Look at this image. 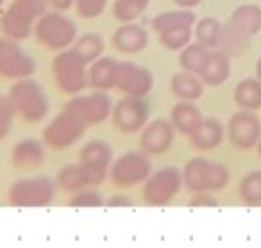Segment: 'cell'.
<instances>
[{
    "label": "cell",
    "mask_w": 261,
    "mask_h": 248,
    "mask_svg": "<svg viewBox=\"0 0 261 248\" xmlns=\"http://www.w3.org/2000/svg\"><path fill=\"white\" fill-rule=\"evenodd\" d=\"M154 86V77L150 70L130 61L118 63L116 73V90L130 97H145Z\"/></svg>",
    "instance_id": "4fadbf2b"
},
{
    "label": "cell",
    "mask_w": 261,
    "mask_h": 248,
    "mask_svg": "<svg viewBox=\"0 0 261 248\" xmlns=\"http://www.w3.org/2000/svg\"><path fill=\"white\" fill-rule=\"evenodd\" d=\"M48 0H13L8 11L0 18V31L4 36L15 40H27L38 16L47 11Z\"/></svg>",
    "instance_id": "6da1fadb"
},
{
    "label": "cell",
    "mask_w": 261,
    "mask_h": 248,
    "mask_svg": "<svg viewBox=\"0 0 261 248\" xmlns=\"http://www.w3.org/2000/svg\"><path fill=\"white\" fill-rule=\"evenodd\" d=\"M234 102L240 109L256 111L261 107V80L259 79H245L236 86Z\"/></svg>",
    "instance_id": "d4e9b609"
},
{
    "label": "cell",
    "mask_w": 261,
    "mask_h": 248,
    "mask_svg": "<svg viewBox=\"0 0 261 248\" xmlns=\"http://www.w3.org/2000/svg\"><path fill=\"white\" fill-rule=\"evenodd\" d=\"M9 98L13 100L16 115L29 123L40 122L48 113V100L43 88L29 77L18 79V82L13 84L9 90Z\"/></svg>",
    "instance_id": "7a4b0ae2"
},
{
    "label": "cell",
    "mask_w": 261,
    "mask_h": 248,
    "mask_svg": "<svg viewBox=\"0 0 261 248\" xmlns=\"http://www.w3.org/2000/svg\"><path fill=\"white\" fill-rule=\"evenodd\" d=\"M207 56H210V48L204 47L202 43H192V45H186L181 52V58H179V63H181L182 70L186 72H192L199 75L202 66L206 65L207 61Z\"/></svg>",
    "instance_id": "83f0119b"
},
{
    "label": "cell",
    "mask_w": 261,
    "mask_h": 248,
    "mask_svg": "<svg viewBox=\"0 0 261 248\" xmlns=\"http://www.w3.org/2000/svg\"><path fill=\"white\" fill-rule=\"evenodd\" d=\"M261 137V122L254 111L242 109L231 116L227 123V140L240 150L256 147Z\"/></svg>",
    "instance_id": "7c38bea8"
},
{
    "label": "cell",
    "mask_w": 261,
    "mask_h": 248,
    "mask_svg": "<svg viewBox=\"0 0 261 248\" xmlns=\"http://www.w3.org/2000/svg\"><path fill=\"white\" fill-rule=\"evenodd\" d=\"M36 72V63L18 45V40L0 38V75L4 79H25Z\"/></svg>",
    "instance_id": "9c48e42d"
},
{
    "label": "cell",
    "mask_w": 261,
    "mask_h": 248,
    "mask_svg": "<svg viewBox=\"0 0 261 248\" xmlns=\"http://www.w3.org/2000/svg\"><path fill=\"white\" fill-rule=\"evenodd\" d=\"M150 0H115L113 15L118 22L129 23L136 20L147 9Z\"/></svg>",
    "instance_id": "d6a6232c"
},
{
    "label": "cell",
    "mask_w": 261,
    "mask_h": 248,
    "mask_svg": "<svg viewBox=\"0 0 261 248\" xmlns=\"http://www.w3.org/2000/svg\"><path fill=\"white\" fill-rule=\"evenodd\" d=\"M170 90L174 93V97L181 98V100H197L202 97L204 91V82L200 80V77H197V73L192 72H179L172 77L170 80Z\"/></svg>",
    "instance_id": "cb8c5ba5"
},
{
    "label": "cell",
    "mask_w": 261,
    "mask_h": 248,
    "mask_svg": "<svg viewBox=\"0 0 261 248\" xmlns=\"http://www.w3.org/2000/svg\"><path fill=\"white\" fill-rule=\"evenodd\" d=\"M211 161L206 157H193L182 170V182L190 191H210Z\"/></svg>",
    "instance_id": "44dd1931"
},
{
    "label": "cell",
    "mask_w": 261,
    "mask_h": 248,
    "mask_svg": "<svg viewBox=\"0 0 261 248\" xmlns=\"http://www.w3.org/2000/svg\"><path fill=\"white\" fill-rule=\"evenodd\" d=\"M220 34H222V23L218 20L206 16L197 23L195 38L199 43H202L207 48H218L220 43Z\"/></svg>",
    "instance_id": "4dcf8cb0"
},
{
    "label": "cell",
    "mask_w": 261,
    "mask_h": 248,
    "mask_svg": "<svg viewBox=\"0 0 261 248\" xmlns=\"http://www.w3.org/2000/svg\"><path fill=\"white\" fill-rule=\"evenodd\" d=\"M56 180H58V184L65 191H79L84 189L86 186H90L88 177L81 164H68L65 168H61Z\"/></svg>",
    "instance_id": "f546056e"
},
{
    "label": "cell",
    "mask_w": 261,
    "mask_h": 248,
    "mask_svg": "<svg viewBox=\"0 0 261 248\" xmlns=\"http://www.w3.org/2000/svg\"><path fill=\"white\" fill-rule=\"evenodd\" d=\"M231 75V58L218 48L217 52H210L206 65L202 66L199 77L207 86H220Z\"/></svg>",
    "instance_id": "ac0fdd59"
},
{
    "label": "cell",
    "mask_w": 261,
    "mask_h": 248,
    "mask_svg": "<svg viewBox=\"0 0 261 248\" xmlns=\"http://www.w3.org/2000/svg\"><path fill=\"white\" fill-rule=\"evenodd\" d=\"M56 195L54 180L48 177L16 180L9 187V204L13 207H47Z\"/></svg>",
    "instance_id": "8992f818"
},
{
    "label": "cell",
    "mask_w": 261,
    "mask_h": 248,
    "mask_svg": "<svg viewBox=\"0 0 261 248\" xmlns=\"http://www.w3.org/2000/svg\"><path fill=\"white\" fill-rule=\"evenodd\" d=\"M130 204H133V202H130V198H127L125 195H113L108 200L109 207H129Z\"/></svg>",
    "instance_id": "ab89813d"
},
{
    "label": "cell",
    "mask_w": 261,
    "mask_h": 248,
    "mask_svg": "<svg viewBox=\"0 0 261 248\" xmlns=\"http://www.w3.org/2000/svg\"><path fill=\"white\" fill-rule=\"evenodd\" d=\"M36 40L50 50H65L77 38V27L72 18L61 11L45 13L36 23Z\"/></svg>",
    "instance_id": "277c9868"
},
{
    "label": "cell",
    "mask_w": 261,
    "mask_h": 248,
    "mask_svg": "<svg viewBox=\"0 0 261 248\" xmlns=\"http://www.w3.org/2000/svg\"><path fill=\"white\" fill-rule=\"evenodd\" d=\"M174 2L182 9H192V8H195V6H199L202 0H174Z\"/></svg>",
    "instance_id": "b9f144b4"
},
{
    "label": "cell",
    "mask_w": 261,
    "mask_h": 248,
    "mask_svg": "<svg viewBox=\"0 0 261 248\" xmlns=\"http://www.w3.org/2000/svg\"><path fill=\"white\" fill-rule=\"evenodd\" d=\"M108 0H75V11L81 18H97L104 13Z\"/></svg>",
    "instance_id": "8d00e7d4"
},
{
    "label": "cell",
    "mask_w": 261,
    "mask_h": 248,
    "mask_svg": "<svg viewBox=\"0 0 261 248\" xmlns=\"http://www.w3.org/2000/svg\"><path fill=\"white\" fill-rule=\"evenodd\" d=\"M149 43V34L136 23H123L113 34V47L123 54H138Z\"/></svg>",
    "instance_id": "2e32d148"
},
{
    "label": "cell",
    "mask_w": 261,
    "mask_h": 248,
    "mask_svg": "<svg viewBox=\"0 0 261 248\" xmlns=\"http://www.w3.org/2000/svg\"><path fill=\"white\" fill-rule=\"evenodd\" d=\"M224 125L217 118H204L200 125L190 134L192 145L200 152H207L217 148L224 140Z\"/></svg>",
    "instance_id": "e0dca14e"
},
{
    "label": "cell",
    "mask_w": 261,
    "mask_h": 248,
    "mask_svg": "<svg viewBox=\"0 0 261 248\" xmlns=\"http://www.w3.org/2000/svg\"><path fill=\"white\" fill-rule=\"evenodd\" d=\"M111 159L113 150L104 141L93 140L84 145L79 155V164L83 166L90 186H98L104 182L108 168L111 166Z\"/></svg>",
    "instance_id": "8fae6325"
},
{
    "label": "cell",
    "mask_w": 261,
    "mask_h": 248,
    "mask_svg": "<svg viewBox=\"0 0 261 248\" xmlns=\"http://www.w3.org/2000/svg\"><path fill=\"white\" fill-rule=\"evenodd\" d=\"M193 23H195V15L188 9H181V11H167L158 15L152 20V29L160 34L175 27H192Z\"/></svg>",
    "instance_id": "484cf974"
},
{
    "label": "cell",
    "mask_w": 261,
    "mask_h": 248,
    "mask_svg": "<svg viewBox=\"0 0 261 248\" xmlns=\"http://www.w3.org/2000/svg\"><path fill=\"white\" fill-rule=\"evenodd\" d=\"M113 125L125 134L138 132L145 127L149 120V104L143 100V97H123L116 102L111 111Z\"/></svg>",
    "instance_id": "30bf717a"
},
{
    "label": "cell",
    "mask_w": 261,
    "mask_h": 248,
    "mask_svg": "<svg viewBox=\"0 0 261 248\" xmlns=\"http://www.w3.org/2000/svg\"><path fill=\"white\" fill-rule=\"evenodd\" d=\"M170 120L179 132L190 136V134L200 125V122H202L204 118H202L200 109L197 107L192 100H182L174 105V109H172V113H170Z\"/></svg>",
    "instance_id": "7402d4cb"
},
{
    "label": "cell",
    "mask_w": 261,
    "mask_h": 248,
    "mask_svg": "<svg viewBox=\"0 0 261 248\" xmlns=\"http://www.w3.org/2000/svg\"><path fill=\"white\" fill-rule=\"evenodd\" d=\"M229 182V170L227 166L220 164V162L211 161V170H210V191H218L222 187H225Z\"/></svg>",
    "instance_id": "74e56055"
},
{
    "label": "cell",
    "mask_w": 261,
    "mask_h": 248,
    "mask_svg": "<svg viewBox=\"0 0 261 248\" xmlns=\"http://www.w3.org/2000/svg\"><path fill=\"white\" fill-rule=\"evenodd\" d=\"M86 65L88 63L73 48L59 52L52 61V72L59 90L68 95H77L83 91L88 84Z\"/></svg>",
    "instance_id": "5b68a950"
},
{
    "label": "cell",
    "mask_w": 261,
    "mask_h": 248,
    "mask_svg": "<svg viewBox=\"0 0 261 248\" xmlns=\"http://www.w3.org/2000/svg\"><path fill=\"white\" fill-rule=\"evenodd\" d=\"M118 63L113 58H98L97 61H93L88 73V80L90 86H93L95 90L108 91L113 90L116 86V73H118Z\"/></svg>",
    "instance_id": "ffe728a7"
},
{
    "label": "cell",
    "mask_w": 261,
    "mask_h": 248,
    "mask_svg": "<svg viewBox=\"0 0 261 248\" xmlns=\"http://www.w3.org/2000/svg\"><path fill=\"white\" fill-rule=\"evenodd\" d=\"M249 45H250V34L247 31L238 27L234 22H229L222 25L218 48L224 54H227L229 58H238V56H242L249 48Z\"/></svg>",
    "instance_id": "d6986e66"
},
{
    "label": "cell",
    "mask_w": 261,
    "mask_h": 248,
    "mask_svg": "<svg viewBox=\"0 0 261 248\" xmlns=\"http://www.w3.org/2000/svg\"><path fill=\"white\" fill-rule=\"evenodd\" d=\"M75 0H48V6L56 11H66L73 6Z\"/></svg>",
    "instance_id": "60d3db41"
},
{
    "label": "cell",
    "mask_w": 261,
    "mask_h": 248,
    "mask_svg": "<svg viewBox=\"0 0 261 248\" xmlns=\"http://www.w3.org/2000/svg\"><path fill=\"white\" fill-rule=\"evenodd\" d=\"M257 155L261 157V137H259V141H257Z\"/></svg>",
    "instance_id": "ee69618b"
},
{
    "label": "cell",
    "mask_w": 261,
    "mask_h": 248,
    "mask_svg": "<svg viewBox=\"0 0 261 248\" xmlns=\"http://www.w3.org/2000/svg\"><path fill=\"white\" fill-rule=\"evenodd\" d=\"M240 198L247 205H261V170L247 173L240 182Z\"/></svg>",
    "instance_id": "1f68e13d"
},
{
    "label": "cell",
    "mask_w": 261,
    "mask_h": 248,
    "mask_svg": "<svg viewBox=\"0 0 261 248\" xmlns=\"http://www.w3.org/2000/svg\"><path fill=\"white\" fill-rule=\"evenodd\" d=\"M190 205H192V207H217L218 202L210 191H195Z\"/></svg>",
    "instance_id": "f35d334b"
},
{
    "label": "cell",
    "mask_w": 261,
    "mask_h": 248,
    "mask_svg": "<svg viewBox=\"0 0 261 248\" xmlns=\"http://www.w3.org/2000/svg\"><path fill=\"white\" fill-rule=\"evenodd\" d=\"M88 123L73 107L66 104L65 111L59 113L43 130V141L50 148L61 150L68 148L79 140L86 130Z\"/></svg>",
    "instance_id": "3957f363"
},
{
    "label": "cell",
    "mask_w": 261,
    "mask_h": 248,
    "mask_svg": "<svg viewBox=\"0 0 261 248\" xmlns=\"http://www.w3.org/2000/svg\"><path fill=\"white\" fill-rule=\"evenodd\" d=\"M231 22H234L238 27L254 36L261 31V8L254 4H245L234 9L231 16Z\"/></svg>",
    "instance_id": "4316f807"
},
{
    "label": "cell",
    "mask_w": 261,
    "mask_h": 248,
    "mask_svg": "<svg viewBox=\"0 0 261 248\" xmlns=\"http://www.w3.org/2000/svg\"><path fill=\"white\" fill-rule=\"evenodd\" d=\"M104 47H106V43H104V40H102V36H98V34H95V33H86L81 38H77L75 45H73V50H75L86 63H93L102 56Z\"/></svg>",
    "instance_id": "f1b7e54d"
},
{
    "label": "cell",
    "mask_w": 261,
    "mask_h": 248,
    "mask_svg": "<svg viewBox=\"0 0 261 248\" xmlns=\"http://www.w3.org/2000/svg\"><path fill=\"white\" fill-rule=\"evenodd\" d=\"M192 40V27H175L160 33V41L168 50H182Z\"/></svg>",
    "instance_id": "836d02e7"
},
{
    "label": "cell",
    "mask_w": 261,
    "mask_h": 248,
    "mask_svg": "<svg viewBox=\"0 0 261 248\" xmlns=\"http://www.w3.org/2000/svg\"><path fill=\"white\" fill-rule=\"evenodd\" d=\"M150 159L145 152H125L111 166V182L116 187H133L150 177Z\"/></svg>",
    "instance_id": "52a82bcc"
},
{
    "label": "cell",
    "mask_w": 261,
    "mask_h": 248,
    "mask_svg": "<svg viewBox=\"0 0 261 248\" xmlns=\"http://www.w3.org/2000/svg\"><path fill=\"white\" fill-rule=\"evenodd\" d=\"M70 107H73L84 120L88 125H98L102 123L113 111V104L109 95L104 91L84 95V97H73L68 102Z\"/></svg>",
    "instance_id": "9a60e30c"
},
{
    "label": "cell",
    "mask_w": 261,
    "mask_h": 248,
    "mask_svg": "<svg viewBox=\"0 0 261 248\" xmlns=\"http://www.w3.org/2000/svg\"><path fill=\"white\" fill-rule=\"evenodd\" d=\"M45 161V150L40 141L22 140L13 148V164L15 168L31 170L40 166Z\"/></svg>",
    "instance_id": "603a6c76"
},
{
    "label": "cell",
    "mask_w": 261,
    "mask_h": 248,
    "mask_svg": "<svg viewBox=\"0 0 261 248\" xmlns=\"http://www.w3.org/2000/svg\"><path fill=\"white\" fill-rule=\"evenodd\" d=\"M68 205L70 207H102L104 198L95 189H79L70 198Z\"/></svg>",
    "instance_id": "d590c367"
},
{
    "label": "cell",
    "mask_w": 261,
    "mask_h": 248,
    "mask_svg": "<svg viewBox=\"0 0 261 248\" xmlns=\"http://www.w3.org/2000/svg\"><path fill=\"white\" fill-rule=\"evenodd\" d=\"M256 75H257V79L261 80V58L257 59V63H256Z\"/></svg>",
    "instance_id": "7bdbcfd3"
},
{
    "label": "cell",
    "mask_w": 261,
    "mask_h": 248,
    "mask_svg": "<svg viewBox=\"0 0 261 248\" xmlns=\"http://www.w3.org/2000/svg\"><path fill=\"white\" fill-rule=\"evenodd\" d=\"M16 115V109L9 95H0V140H4L13 127V118Z\"/></svg>",
    "instance_id": "e575fe53"
},
{
    "label": "cell",
    "mask_w": 261,
    "mask_h": 248,
    "mask_svg": "<svg viewBox=\"0 0 261 248\" xmlns=\"http://www.w3.org/2000/svg\"><path fill=\"white\" fill-rule=\"evenodd\" d=\"M182 184V173L174 166L158 170L147 179L143 187V200L152 207L167 205L179 193Z\"/></svg>",
    "instance_id": "ba28073f"
},
{
    "label": "cell",
    "mask_w": 261,
    "mask_h": 248,
    "mask_svg": "<svg viewBox=\"0 0 261 248\" xmlns=\"http://www.w3.org/2000/svg\"><path fill=\"white\" fill-rule=\"evenodd\" d=\"M175 140V127L167 120H154L143 129L140 147L147 155H163Z\"/></svg>",
    "instance_id": "5bb4252c"
}]
</instances>
